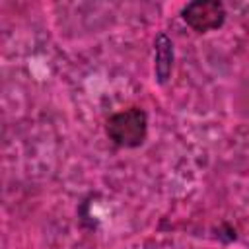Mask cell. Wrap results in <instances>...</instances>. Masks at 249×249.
<instances>
[{
    "mask_svg": "<svg viewBox=\"0 0 249 249\" xmlns=\"http://www.w3.org/2000/svg\"><path fill=\"white\" fill-rule=\"evenodd\" d=\"M109 140L119 148H136L146 140L148 115L140 107H128L111 115L105 123Z\"/></svg>",
    "mask_w": 249,
    "mask_h": 249,
    "instance_id": "obj_1",
    "label": "cell"
},
{
    "mask_svg": "<svg viewBox=\"0 0 249 249\" xmlns=\"http://www.w3.org/2000/svg\"><path fill=\"white\" fill-rule=\"evenodd\" d=\"M154 47H156V62H154L156 78L158 82L163 84L171 76V68H173V43L165 33H158Z\"/></svg>",
    "mask_w": 249,
    "mask_h": 249,
    "instance_id": "obj_3",
    "label": "cell"
},
{
    "mask_svg": "<svg viewBox=\"0 0 249 249\" xmlns=\"http://www.w3.org/2000/svg\"><path fill=\"white\" fill-rule=\"evenodd\" d=\"M183 19L198 33L218 29L226 19V8L218 0H196L183 8Z\"/></svg>",
    "mask_w": 249,
    "mask_h": 249,
    "instance_id": "obj_2",
    "label": "cell"
}]
</instances>
